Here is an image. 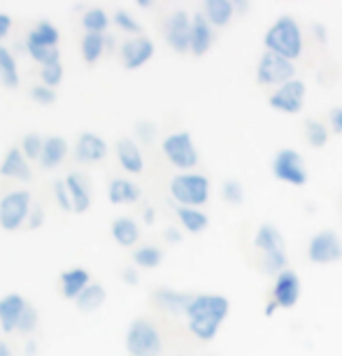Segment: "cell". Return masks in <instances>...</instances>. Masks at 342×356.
<instances>
[{"label": "cell", "mask_w": 342, "mask_h": 356, "mask_svg": "<svg viewBox=\"0 0 342 356\" xmlns=\"http://www.w3.org/2000/svg\"><path fill=\"white\" fill-rule=\"evenodd\" d=\"M228 312H231V303H228L226 296H221V293L193 296L189 310H186L189 331L196 335L198 340L210 342L217 338L219 326L226 321Z\"/></svg>", "instance_id": "1"}, {"label": "cell", "mask_w": 342, "mask_h": 356, "mask_svg": "<svg viewBox=\"0 0 342 356\" xmlns=\"http://www.w3.org/2000/svg\"><path fill=\"white\" fill-rule=\"evenodd\" d=\"M263 44L268 51L277 54L286 61H296L303 54V31H300V26L293 17H279L266 31Z\"/></svg>", "instance_id": "2"}, {"label": "cell", "mask_w": 342, "mask_h": 356, "mask_svg": "<svg viewBox=\"0 0 342 356\" xmlns=\"http://www.w3.org/2000/svg\"><path fill=\"white\" fill-rule=\"evenodd\" d=\"M170 193L179 207H200L210 198V179L198 172H182L170 179Z\"/></svg>", "instance_id": "3"}, {"label": "cell", "mask_w": 342, "mask_h": 356, "mask_svg": "<svg viewBox=\"0 0 342 356\" xmlns=\"http://www.w3.org/2000/svg\"><path fill=\"white\" fill-rule=\"evenodd\" d=\"M126 349H129L131 356H161V352H163L161 331L149 319H136L129 326V333H126Z\"/></svg>", "instance_id": "4"}, {"label": "cell", "mask_w": 342, "mask_h": 356, "mask_svg": "<svg viewBox=\"0 0 342 356\" xmlns=\"http://www.w3.org/2000/svg\"><path fill=\"white\" fill-rule=\"evenodd\" d=\"M33 196L31 191H10L0 198V228L5 231H19L24 226L26 217L31 214Z\"/></svg>", "instance_id": "5"}, {"label": "cell", "mask_w": 342, "mask_h": 356, "mask_svg": "<svg viewBox=\"0 0 342 356\" xmlns=\"http://www.w3.org/2000/svg\"><path fill=\"white\" fill-rule=\"evenodd\" d=\"M291 79H296V65H293V61H286V58H282L272 51H266L261 56L256 65V82L261 86H284Z\"/></svg>", "instance_id": "6"}, {"label": "cell", "mask_w": 342, "mask_h": 356, "mask_svg": "<svg viewBox=\"0 0 342 356\" xmlns=\"http://www.w3.org/2000/svg\"><path fill=\"white\" fill-rule=\"evenodd\" d=\"M163 154L172 165L179 170H191L198 165V152L193 145V138L186 131L172 133L163 140Z\"/></svg>", "instance_id": "7"}, {"label": "cell", "mask_w": 342, "mask_h": 356, "mask_svg": "<svg viewBox=\"0 0 342 356\" xmlns=\"http://www.w3.org/2000/svg\"><path fill=\"white\" fill-rule=\"evenodd\" d=\"M307 259L317 266H328L342 259V243L338 238V233L326 228V231L314 233L307 245Z\"/></svg>", "instance_id": "8"}, {"label": "cell", "mask_w": 342, "mask_h": 356, "mask_svg": "<svg viewBox=\"0 0 342 356\" xmlns=\"http://www.w3.org/2000/svg\"><path fill=\"white\" fill-rule=\"evenodd\" d=\"M272 172L277 179H282V182H286L291 186H303L307 182L305 161L298 152H293V149L277 152V156H275V161H272Z\"/></svg>", "instance_id": "9"}, {"label": "cell", "mask_w": 342, "mask_h": 356, "mask_svg": "<svg viewBox=\"0 0 342 356\" xmlns=\"http://www.w3.org/2000/svg\"><path fill=\"white\" fill-rule=\"evenodd\" d=\"M191 22L193 19L184 10L170 12L165 19V40L179 54L191 51Z\"/></svg>", "instance_id": "10"}, {"label": "cell", "mask_w": 342, "mask_h": 356, "mask_svg": "<svg viewBox=\"0 0 342 356\" xmlns=\"http://www.w3.org/2000/svg\"><path fill=\"white\" fill-rule=\"evenodd\" d=\"M303 100H305V84L300 82V79H291V82H286L275 93H270L268 103L279 112L298 114L300 107H303Z\"/></svg>", "instance_id": "11"}, {"label": "cell", "mask_w": 342, "mask_h": 356, "mask_svg": "<svg viewBox=\"0 0 342 356\" xmlns=\"http://www.w3.org/2000/svg\"><path fill=\"white\" fill-rule=\"evenodd\" d=\"M300 298V280L293 270H282L272 284V303L277 307H293Z\"/></svg>", "instance_id": "12"}, {"label": "cell", "mask_w": 342, "mask_h": 356, "mask_svg": "<svg viewBox=\"0 0 342 356\" xmlns=\"http://www.w3.org/2000/svg\"><path fill=\"white\" fill-rule=\"evenodd\" d=\"M154 56V42L149 38H133L126 40L122 47V63L126 70H138Z\"/></svg>", "instance_id": "13"}, {"label": "cell", "mask_w": 342, "mask_h": 356, "mask_svg": "<svg viewBox=\"0 0 342 356\" xmlns=\"http://www.w3.org/2000/svg\"><path fill=\"white\" fill-rule=\"evenodd\" d=\"M75 156L79 163H98L107 156V143L96 133H82L75 143Z\"/></svg>", "instance_id": "14"}, {"label": "cell", "mask_w": 342, "mask_h": 356, "mask_svg": "<svg viewBox=\"0 0 342 356\" xmlns=\"http://www.w3.org/2000/svg\"><path fill=\"white\" fill-rule=\"evenodd\" d=\"M91 284V275L84 268H68L58 275V289L65 300H77L84 293V289Z\"/></svg>", "instance_id": "15"}, {"label": "cell", "mask_w": 342, "mask_h": 356, "mask_svg": "<svg viewBox=\"0 0 342 356\" xmlns=\"http://www.w3.org/2000/svg\"><path fill=\"white\" fill-rule=\"evenodd\" d=\"M26 305L28 303L19 293H10L5 298H0V328L5 333H12L19 326V319H22Z\"/></svg>", "instance_id": "16"}, {"label": "cell", "mask_w": 342, "mask_h": 356, "mask_svg": "<svg viewBox=\"0 0 342 356\" xmlns=\"http://www.w3.org/2000/svg\"><path fill=\"white\" fill-rule=\"evenodd\" d=\"M214 44V33H212V24L207 22L205 15H193L191 22V54L193 56H203L207 49Z\"/></svg>", "instance_id": "17"}, {"label": "cell", "mask_w": 342, "mask_h": 356, "mask_svg": "<svg viewBox=\"0 0 342 356\" xmlns=\"http://www.w3.org/2000/svg\"><path fill=\"white\" fill-rule=\"evenodd\" d=\"M0 175L8 179H28L31 177V165L28 159L24 156L22 147H12L8 154L0 161Z\"/></svg>", "instance_id": "18"}, {"label": "cell", "mask_w": 342, "mask_h": 356, "mask_svg": "<svg viewBox=\"0 0 342 356\" xmlns=\"http://www.w3.org/2000/svg\"><path fill=\"white\" fill-rule=\"evenodd\" d=\"M117 159L124 170L131 175H140L145 170V159H142V154H140V147L136 145V140H131V138H122L117 143Z\"/></svg>", "instance_id": "19"}, {"label": "cell", "mask_w": 342, "mask_h": 356, "mask_svg": "<svg viewBox=\"0 0 342 356\" xmlns=\"http://www.w3.org/2000/svg\"><path fill=\"white\" fill-rule=\"evenodd\" d=\"M65 154H68V143L61 136H49L44 140V149L42 156H40V165L47 168V170H54L63 163Z\"/></svg>", "instance_id": "20"}, {"label": "cell", "mask_w": 342, "mask_h": 356, "mask_svg": "<svg viewBox=\"0 0 342 356\" xmlns=\"http://www.w3.org/2000/svg\"><path fill=\"white\" fill-rule=\"evenodd\" d=\"M254 247L261 252V257L263 254H277V252H286L284 247V240H282L279 231L275 228L272 224H266L261 226L256 235H254Z\"/></svg>", "instance_id": "21"}, {"label": "cell", "mask_w": 342, "mask_h": 356, "mask_svg": "<svg viewBox=\"0 0 342 356\" xmlns=\"http://www.w3.org/2000/svg\"><path fill=\"white\" fill-rule=\"evenodd\" d=\"M203 15L212 26H228L233 15H236V3L231 0H207L203 5Z\"/></svg>", "instance_id": "22"}, {"label": "cell", "mask_w": 342, "mask_h": 356, "mask_svg": "<svg viewBox=\"0 0 342 356\" xmlns=\"http://www.w3.org/2000/svg\"><path fill=\"white\" fill-rule=\"evenodd\" d=\"M191 300H193V296L189 293H177V291H170V289H158L156 291V303L163 307L165 312H172V314H186Z\"/></svg>", "instance_id": "23"}, {"label": "cell", "mask_w": 342, "mask_h": 356, "mask_svg": "<svg viewBox=\"0 0 342 356\" xmlns=\"http://www.w3.org/2000/svg\"><path fill=\"white\" fill-rule=\"evenodd\" d=\"M65 184H68V191H70V200H72V212L82 214L91 207V196H89V189L86 184L82 182L77 172H72L65 177Z\"/></svg>", "instance_id": "24"}, {"label": "cell", "mask_w": 342, "mask_h": 356, "mask_svg": "<svg viewBox=\"0 0 342 356\" xmlns=\"http://www.w3.org/2000/svg\"><path fill=\"white\" fill-rule=\"evenodd\" d=\"M112 238L117 240V245L133 247L140 240V226L129 217H119L112 221Z\"/></svg>", "instance_id": "25"}, {"label": "cell", "mask_w": 342, "mask_h": 356, "mask_svg": "<svg viewBox=\"0 0 342 356\" xmlns=\"http://www.w3.org/2000/svg\"><path fill=\"white\" fill-rule=\"evenodd\" d=\"M58 29L49 22H40L28 33V47H47V49H58Z\"/></svg>", "instance_id": "26"}, {"label": "cell", "mask_w": 342, "mask_h": 356, "mask_svg": "<svg viewBox=\"0 0 342 356\" xmlns=\"http://www.w3.org/2000/svg\"><path fill=\"white\" fill-rule=\"evenodd\" d=\"M140 198V186L131 179H112L110 184V200L114 205H131Z\"/></svg>", "instance_id": "27"}, {"label": "cell", "mask_w": 342, "mask_h": 356, "mask_svg": "<svg viewBox=\"0 0 342 356\" xmlns=\"http://www.w3.org/2000/svg\"><path fill=\"white\" fill-rule=\"evenodd\" d=\"M105 298H107L105 286L98 284V282H91V284L84 289V293L75 300V305L79 312H96L98 307L105 303Z\"/></svg>", "instance_id": "28"}, {"label": "cell", "mask_w": 342, "mask_h": 356, "mask_svg": "<svg viewBox=\"0 0 342 356\" xmlns=\"http://www.w3.org/2000/svg\"><path fill=\"white\" fill-rule=\"evenodd\" d=\"M177 217L189 233H203L210 226V217L198 207H177Z\"/></svg>", "instance_id": "29"}, {"label": "cell", "mask_w": 342, "mask_h": 356, "mask_svg": "<svg viewBox=\"0 0 342 356\" xmlns=\"http://www.w3.org/2000/svg\"><path fill=\"white\" fill-rule=\"evenodd\" d=\"M79 49H82V58H84L86 65H96L100 61V56H103V51H105V35L86 33V35L82 38Z\"/></svg>", "instance_id": "30"}, {"label": "cell", "mask_w": 342, "mask_h": 356, "mask_svg": "<svg viewBox=\"0 0 342 356\" xmlns=\"http://www.w3.org/2000/svg\"><path fill=\"white\" fill-rule=\"evenodd\" d=\"M0 79H3V84L8 86V89H17L19 86L17 61L5 47H0Z\"/></svg>", "instance_id": "31"}, {"label": "cell", "mask_w": 342, "mask_h": 356, "mask_svg": "<svg viewBox=\"0 0 342 356\" xmlns=\"http://www.w3.org/2000/svg\"><path fill=\"white\" fill-rule=\"evenodd\" d=\"M133 261H136L138 268H145V270H152V268H158L161 261H163V252L154 245H145L138 247L136 254H133Z\"/></svg>", "instance_id": "32"}, {"label": "cell", "mask_w": 342, "mask_h": 356, "mask_svg": "<svg viewBox=\"0 0 342 356\" xmlns=\"http://www.w3.org/2000/svg\"><path fill=\"white\" fill-rule=\"evenodd\" d=\"M82 26L86 33H96V35H103V31L110 26V17H107L105 10H89L82 17Z\"/></svg>", "instance_id": "33"}, {"label": "cell", "mask_w": 342, "mask_h": 356, "mask_svg": "<svg viewBox=\"0 0 342 356\" xmlns=\"http://www.w3.org/2000/svg\"><path fill=\"white\" fill-rule=\"evenodd\" d=\"M305 138L312 147H324L328 143V129L321 119H307L305 122Z\"/></svg>", "instance_id": "34"}, {"label": "cell", "mask_w": 342, "mask_h": 356, "mask_svg": "<svg viewBox=\"0 0 342 356\" xmlns=\"http://www.w3.org/2000/svg\"><path fill=\"white\" fill-rule=\"evenodd\" d=\"M44 149V140L40 138V133H26L22 140V152L28 161H40Z\"/></svg>", "instance_id": "35"}, {"label": "cell", "mask_w": 342, "mask_h": 356, "mask_svg": "<svg viewBox=\"0 0 342 356\" xmlns=\"http://www.w3.org/2000/svg\"><path fill=\"white\" fill-rule=\"evenodd\" d=\"M40 77H42V86L56 89V86L61 84V79H63V65H61V61L44 65L42 72H40Z\"/></svg>", "instance_id": "36"}, {"label": "cell", "mask_w": 342, "mask_h": 356, "mask_svg": "<svg viewBox=\"0 0 342 356\" xmlns=\"http://www.w3.org/2000/svg\"><path fill=\"white\" fill-rule=\"evenodd\" d=\"M221 196H224L226 203L240 205V203H243V198H245V189H243V184H240L238 179H226L224 189H221Z\"/></svg>", "instance_id": "37"}, {"label": "cell", "mask_w": 342, "mask_h": 356, "mask_svg": "<svg viewBox=\"0 0 342 356\" xmlns=\"http://www.w3.org/2000/svg\"><path fill=\"white\" fill-rule=\"evenodd\" d=\"M114 22H117L119 29L129 33V35H140V33H142V26H140L136 19H133L129 12H124V10L114 12ZM140 38H142V35H140Z\"/></svg>", "instance_id": "38"}, {"label": "cell", "mask_w": 342, "mask_h": 356, "mask_svg": "<svg viewBox=\"0 0 342 356\" xmlns=\"http://www.w3.org/2000/svg\"><path fill=\"white\" fill-rule=\"evenodd\" d=\"M28 54L35 61L42 65H49V63H56L58 61V49H47V47H28Z\"/></svg>", "instance_id": "39"}, {"label": "cell", "mask_w": 342, "mask_h": 356, "mask_svg": "<svg viewBox=\"0 0 342 356\" xmlns=\"http://www.w3.org/2000/svg\"><path fill=\"white\" fill-rule=\"evenodd\" d=\"M31 98L35 100L38 105H54L56 103V91L49 89V86H33Z\"/></svg>", "instance_id": "40"}, {"label": "cell", "mask_w": 342, "mask_h": 356, "mask_svg": "<svg viewBox=\"0 0 342 356\" xmlns=\"http://www.w3.org/2000/svg\"><path fill=\"white\" fill-rule=\"evenodd\" d=\"M35 326H38V312H35V307H33V305H26V310H24V314H22V319H19L17 331L31 333V331H35Z\"/></svg>", "instance_id": "41"}, {"label": "cell", "mask_w": 342, "mask_h": 356, "mask_svg": "<svg viewBox=\"0 0 342 356\" xmlns=\"http://www.w3.org/2000/svg\"><path fill=\"white\" fill-rule=\"evenodd\" d=\"M54 196H56L58 205H61V210H65V212L72 210L70 191H68V184H65V182H54Z\"/></svg>", "instance_id": "42"}, {"label": "cell", "mask_w": 342, "mask_h": 356, "mask_svg": "<svg viewBox=\"0 0 342 356\" xmlns=\"http://www.w3.org/2000/svg\"><path fill=\"white\" fill-rule=\"evenodd\" d=\"M331 129L335 133H342V107H335V110H331Z\"/></svg>", "instance_id": "43"}, {"label": "cell", "mask_w": 342, "mask_h": 356, "mask_svg": "<svg viewBox=\"0 0 342 356\" xmlns=\"http://www.w3.org/2000/svg\"><path fill=\"white\" fill-rule=\"evenodd\" d=\"M10 29H12V19H10V15H5V12H0V40L8 38Z\"/></svg>", "instance_id": "44"}, {"label": "cell", "mask_w": 342, "mask_h": 356, "mask_svg": "<svg viewBox=\"0 0 342 356\" xmlns=\"http://www.w3.org/2000/svg\"><path fill=\"white\" fill-rule=\"evenodd\" d=\"M44 214L42 210H40V205H33V212H31V228H38L40 224H42Z\"/></svg>", "instance_id": "45"}, {"label": "cell", "mask_w": 342, "mask_h": 356, "mask_svg": "<svg viewBox=\"0 0 342 356\" xmlns=\"http://www.w3.org/2000/svg\"><path fill=\"white\" fill-rule=\"evenodd\" d=\"M124 282H129V284H138V273L133 270V268H126V270H124Z\"/></svg>", "instance_id": "46"}, {"label": "cell", "mask_w": 342, "mask_h": 356, "mask_svg": "<svg viewBox=\"0 0 342 356\" xmlns=\"http://www.w3.org/2000/svg\"><path fill=\"white\" fill-rule=\"evenodd\" d=\"M0 356H15L12 347L8 345V342H3V340H0Z\"/></svg>", "instance_id": "47"}, {"label": "cell", "mask_w": 342, "mask_h": 356, "mask_svg": "<svg viewBox=\"0 0 342 356\" xmlns=\"http://www.w3.org/2000/svg\"><path fill=\"white\" fill-rule=\"evenodd\" d=\"M165 235H168V238H170V243H179V233L175 231V228H168Z\"/></svg>", "instance_id": "48"}, {"label": "cell", "mask_w": 342, "mask_h": 356, "mask_svg": "<svg viewBox=\"0 0 342 356\" xmlns=\"http://www.w3.org/2000/svg\"><path fill=\"white\" fill-rule=\"evenodd\" d=\"M145 219H147V224H154V210H152V207H147V210H145Z\"/></svg>", "instance_id": "49"}, {"label": "cell", "mask_w": 342, "mask_h": 356, "mask_svg": "<svg viewBox=\"0 0 342 356\" xmlns=\"http://www.w3.org/2000/svg\"><path fill=\"white\" fill-rule=\"evenodd\" d=\"M275 307H277V305H275V303H272V300H270V303H268V307H266V314H268V317H272Z\"/></svg>", "instance_id": "50"}, {"label": "cell", "mask_w": 342, "mask_h": 356, "mask_svg": "<svg viewBox=\"0 0 342 356\" xmlns=\"http://www.w3.org/2000/svg\"><path fill=\"white\" fill-rule=\"evenodd\" d=\"M177 356H182V354H177Z\"/></svg>", "instance_id": "51"}, {"label": "cell", "mask_w": 342, "mask_h": 356, "mask_svg": "<svg viewBox=\"0 0 342 356\" xmlns=\"http://www.w3.org/2000/svg\"><path fill=\"white\" fill-rule=\"evenodd\" d=\"M0 331H3V328H0Z\"/></svg>", "instance_id": "52"}]
</instances>
